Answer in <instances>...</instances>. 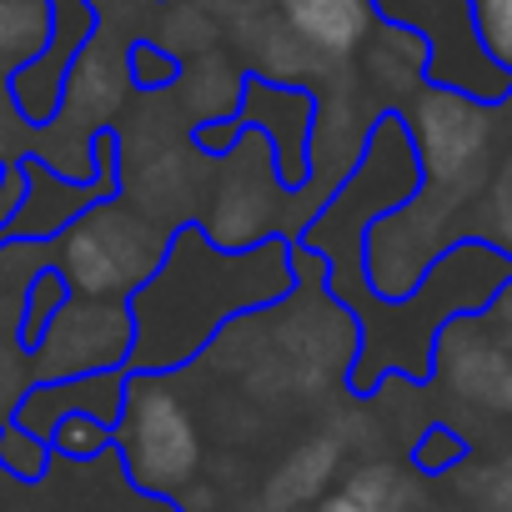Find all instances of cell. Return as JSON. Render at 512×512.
<instances>
[{
    "label": "cell",
    "mask_w": 512,
    "mask_h": 512,
    "mask_svg": "<svg viewBox=\"0 0 512 512\" xmlns=\"http://www.w3.org/2000/svg\"><path fill=\"white\" fill-rule=\"evenodd\" d=\"M277 26L312 66L347 71L377 31V6L372 0H277Z\"/></svg>",
    "instance_id": "9"
},
{
    "label": "cell",
    "mask_w": 512,
    "mask_h": 512,
    "mask_svg": "<svg viewBox=\"0 0 512 512\" xmlns=\"http://www.w3.org/2000/svg\"><path fill=\"white\" fill-rule=\"evenodd\" d=\"M56 6H61V0H56Z\"/></svg>",
    "instance_id": "26"
},
{
    "label": "cell",
    "mask_w": 512,
    "mask_h": 512,
    "mask_svg": "<svg viewBox=\"0 0 512 512\" xmlns=\"http://www.w3.org/2000/svg\"><path fill=\"white\" fill-rule=\"evenodd\" d=\"M467 236L497 246L502 256H512V156H502L492 166V176L482 181V191L467 211Z\"/></svg>",
    "instance_id": "16"
},
{
    "label": "cell",
    "mask_w": 512,
    "mask_h": 512,
    "mask_svg": "<svg viewBox=\"0 0 512 512\" xmlns=\"http://www.w3.org/2000/svg\"><path fill=\"white\" fill-rule=\"evenodd\" d=\"M472 21L487 56L512 76V0H472Z\"/></svg>",
    "instance_id": "22"
},
{
    "label": "cell",
    "mask_w": 512,
    "mask_h": 512,
    "mask_svg": "<svg viewBox=\"0 0 512 512\" xmlns=\"http://www.w3.org/2000/svg\"><path fill=\"white\" fill-rule=\"evenodd\" d=\"M467 457H472V442L452 422H427L417 432L412 452H407V462H412L417 477H452V472H462Z\"/></svg>",
    "instance_id": "18"
},
{
    "label": "cell",
    "mask_w": 512,
    "mask_h": 512,
    "mask_svg": "<svg viewBox=\"0 0 512 512\" xmlns=\"http://www.w3.org/2000/svg\"><path fill=\"white\" fill-rule=\"evenodd\" d=\"M377 21L412 31L427 46V86L472 96L497 106L512 86V76L487 56L477 21H472V0H372Z\"/></svg>",
    "instance_id": "6"
},
{
    "label": "cell",
    "mask_w": 512,
    "mask_h": 512,
    "mask_svg": "<svg viewBox=\"0 0 512 512\" xmlns=\"http://www.w3.org/2000/svg\"><path fill=\"white\" fill-rule=\"evenodd\" d=\"M332 492H342L357 512H422V477L412 472V462L367 457L357 467H342Z\"/></svg>",
    "instance_id": "13"
},
{
    "label": "cell",
    "mask_w": 512,
    "mask_h": 512,
    "mask_svg": "<svg viewBox=\"0 0 512 512\" xmlns=\"http://www.w3.org/2000/svg\"><path fill=\"white\" fill-rule=\"evenodd\" d=\"M176 76H181V56L176 51H166V46H156V36L151 41H131V51H126V81L136 86V91H176Z\"/></svg>",
    "instance_id": "20"
},
{
    "label": "cell",
    "mask_w": 512,
    "mask_h": 512,
    "mask_svg": "<svg viewBox=\"0 0 512 512\" xmlns=\"http://www.w3.org/2000/svg\"><path fill=\"white\" fill-rule=\"evenodd\" d=\"M51 442L16 427V422H0V477H6L11 487H41L51 477Z\"/></svg>",
    "instance_id": "17"
},
{
    "label": "cell",
    "mask_w": 512,
    "mask_h": 512,
    "mask_svg": "<svg viewBox=\"0 0 512 512\" xmlns=\"http://www.w3.org/2000/svg\"><path fill=\"white\" fill-rule=\"evenodd\" d=\"M357 81L377 101V111H402L427 86V46L412 31L377 21L367 46L357 51Z\"/></svg>",
    "instance_id": "12"
},
{
    "label": "cell",
    "mask_w": 512,
    "mask_h": 512,
    "mask_svg": "<svg viewBox=\"0 0 512 512\" xmlns=\"http://www.w3.org/2000/svg\"><path fill=\"white\" fill-rule=\"evenodd\" d=\"M402 126L412 136L417 166H422V191L472 211L482 181L497 166V111L487 101L442 91V86H422L402 111Z\"/></svg>",
    "instance_id": "5"
},
{
    "label": "cell",
    "mask_w": 512,
    "mask_h": 512,
    "mask_svg": "<svg viewBox=\"0 0 512 512\" xmlns=\"http://www.w3.org/2000/svg\"><path fill=\"white\" fill-rule=\"evenodd\" d=\"M126 367H111V372H86V377H61V382H31V392L21 397L16 407V427L36 432V437H51L61 422L71 417H91V422H106L116 427L121 417V402H126Z\"/></svg>",
    "instance_id": "10"
},
{
    "label": "cell",
    "mask_w": 512,
    "mask_h": 512,
    "mask_svg": "<svg viewBox=\"0 0 512 512\" xmlns=\"http://www.w3.org/2000/svg\"><path fill=\"white\" fill-rule=\"evenodd\" d=\"M241 81H246V71L231 66V61H221V56H196L191 66L181 61L176 86H186L191 126H196V121H221V116H231L236 101H241Z\"/></svg>",
    "instance_id": "15"
},
{
    "label": "cell",
    "mask_w": 512,
    "mask_h": 512,
    "mask_svg": "<svg viewBox=\"0 0 512 512\" xmlns=\"http://www.w3.org/2000/svg\"><path fill=\"white\" fill-rule=\"evenodd\" d=\"M472 502L482 512H512V452L492 467H482V477L472 482Z\"/></svg>",
    "instance_id": "23"
},
{
    "label": "cell",
    "mask_w": 512,
    "mask_h": 512,
    "mask_svg": "<svg viewBox=\"0 0 512 512\" xmlns=\"http://www.w3.org/2000/svg\"><path fill=\"white\" fill-rule=\"evenodd\" d=\"M66 297H71V292H66V282H61V272H56L51 262L26 282V292H21V342H26V352L41 342V332L51 327V317L61 312Z\"/></svg>",
    "instance_id": "19"
},
{
    "label": "cell",
    "mask_w": 512,
    "mask_h": 512,
    "mask_svg": "<svg viewBox=\"0 0 512 512\" xmlns=\"http://www.w3.org/2000/svg\"><path fill=\"white\" fill-rule=\"evenodd\" d=\"M56 36V0H0V81L46 56Z\"/></svg>",
    "instance_id": "14"
},
{
    "label": "cell",
    "mask_w": 512,
    "mask_h": 512,
    "mask_svg": "<svg viewBox=\"0 0 512 512\" xmlns=\"http://www.w3.org/2000/svg\"><path fill=\"white\" fill-rule=\"evenodd\" d=\"M116 457L136 492L181 502L201 477V422L176 377L131 372L116 417Z\"/></svg>",
    "instance_id": "4"
},
{
    "label": "cell",
    "mask_w": 512,
    "mask_h": 512,
    "mask_svg": "<svg viewBox=\"0 0 512 512\" xmlns=\"http://www.w3.org/2000/svg\"><path fill=\"white\" fill-rule=\"evenodd\" d=\"M166 241H171V221H156L126 196H106L86 206L66 231H56L46 241V256L71 297L126 307L141 292V282L161 267Z\"/></svg>",
    "instance_id": "3"
},
{
    "label": "cell",
    "mask_w": 512,
    "mask_h": 512,
    "mask_svg": "<svg viewBox=\"0 0 512 512\" xmlns=\"http://www.w3.org/2000/svg\"><path fill=\"white\" fill-rule=\"evenodd\" d=\"M492 111H497V136H507V146H512V86H507V96Z\"/></svg>",
    "instance_id": "25"
},
{
    "label": "cell",
    "mask_w": 512,
    "mask_h": 512,
    "mask_svg": "<svg viewBox=\"0 0 512 512\" xmlns=\"http://www.w3.org/2000/svg\"><path fill=\"white\" fill-rule=\"evenodd\" d=\"M21 201H26V171L21 161H6L0 166V241H6V226L16 221Z\"/></svg>",
    "instance_id": "24"
},
{
    "label": "cell",
    "mask_w": 512,
    "mask_h": 512,
    "mask_svg": "<svg viewBox=\"0 0 512 512\" xmlns=\"http://www.w3.org/2000/svg\"><path fill=\"white\" fill-rule=\"evenodd\" d=\"M457 402L512 417V342H502L482 317H457L437 332L432 377Z\"/></svg>",
    "instance_id": "8"
},
{
    "label": "cell",
    "mask_w": 512,
    "mask_h": 512,
    "mask_svg": "<svg viewBox=\"0 0 512 512\" xmlns=\"http://www.w3.org/2000/svg\"><path fill=\"white\" fill-rule=\"evenodd\" d=\"M46 442H51V452L66 457V462H96L101 452L116 447V427L91 422V417H71V422H61Z\"/></svg>",
    "instance_id": "21"
},
{
    "label": "cell",
    "mask_w": 512,
    "mask_h": 512,
    "mask_svg": "<svg viewBox=\"0 0 512 512\" xmlns=\"http://www.w3.org/2000/svg\"><path fill=\"white\" fill-rule=\"evenodd\" d=\"M342 462H347V442L337 432H307L262 482V507L272 512H307L317 507L337 477H342Z\"/></svg>",
    "instance_id": "11"
},
{
    "label": "cell",
    "mask_w": 512,
    "mask_h": 512,
    "mask_svg": "<svg viewBox=\"0 0 512 512\" xmlns=\"http://www.w3.org/2000/svg\"><path fill=\"white\" fill-rule=\"evenodd\" d=\"M292 287H297V267H292L287 236L226 251L201 231L196 216L176 221L161 251V267L126 302L136 327L126 372L181 377L236 322H246L262 307H277Z\"/></svg>",
    "instance_id": "1"
},
{
    "label": "cell",
    "mask_w": 512,
    "mask_h": 512,
    "mask_svg": "<svg viewBox=\"0 0 512 512\" xmlns=\"http://www.w3.org/2000/svg\"><path fill=\"white\" fill-rule=\"evenodd\" d=\"M507 282H512V256H502L477 236H457L407 297L397 302H377L372 292L357 297L347 307L357 317V357L347 367V392L367 402L387 377L427 387L437 332L457 317H482Z\"/></svg>",
    "instance_id": "2"
},
{
    "label": "cell",
    "mask_w": 512,
    "mask_h": 512,
    "mask_svg": "<svg viewBox=\"0 0 512 512\" xmlns=\"http://www.w3.org/2000/svg\"><path fill=\"white\" fill-rule=\"evenodd\" d=\"M131 312L121 302H96V297H66L41 342L31 347V382H61V377H86V372H111L126 367L131 357Z\"/></svg>",
    "instance_id": "7"
}]
</instances>
